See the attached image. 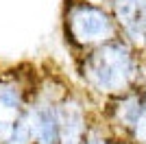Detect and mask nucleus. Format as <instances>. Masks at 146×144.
<instances>
[{"instance_id": "obj_1", "label": "nucleus", "mask_w": 146, "mask_h": 144, "mask_svg": "<svg viewBox=\"0 0 146 144\" xmlns=\"http://www.w3.org/2000/svg\"><path fill=\"white\" fill-rule=\"evenodd\" d=\"M74 70L81 92L94 105L135 90L146 79V55L122 35L111 42L74 55Z\"/></svg>"}, {"instance_id": "obj_2", "label": "nucleus", "mask_w": 146, "mask_h": 144, "mask_svg": "<svg viewBox=\"0 0 146 144\" xmlns=\"http://www.w3.org/2000/svg\"><path fill=\"white\" fill-rule=\"evenodd\" d=\"M61 31L72 55L92 50L120 35L111 9L90 0H66L61 13Z\"/></svg>"}, {"instance_id": "obj_3", "label": "nucleus", "mask_w": 146, "mask_h": 144, "mask_svg": "<svg viewBox=\"0 0 146 144\" xmlns=\"http://www.w3.org/2000/svg\"><path fill=\"white\" fill-rule=\"evenodd\" d=\"M35 74V68L24 66L0 70V144L13 133L18 120L24 114L33 92Z\"/></svg>"}, {"instance_id": "obj_4", "label": "nucleus", "mask_w": 146, "mask_h": 144, "mask_svg": "<svg viewBox=\"0 0 146 144\" xmlns=\"http://www.w3.org/2000/svg\"><path fill=\"white\" fill-rule=\"evenodd\" d=\"M120 35L146 55V0H109Z\"/></svg>"}, {"instance_id": "obj_5", "label": "nucleus", "mask_w": 146, "mask_h": 144, "mask_svg": "<svg viewBox=\"0 0 146 144\" xmlns=\"http://www.w3.org/2000/svg\"><path fill=\"white\" fill-rule=\"evenodd\" d=\"M113 138H116V135L111 133V129L105 125L103 120L98 118V111H96V118L92 120L83 144H113Z\"/></svg>"}, {"instance_id": "obj_6", "label": "nucleus", "mask_w": 146, "mask_h": 144, "mask_svg": "<svg viewBox=\"0 0 146 144\" xmlns=\"http://www.w3.org/2000/svg\"><path fill=\"white\" fill-rule=\"evenodd\" d=\"M129 140L135 142V144H146V118H144V122H142V125L129 135Z\"/></svg>"}]
</instances>
